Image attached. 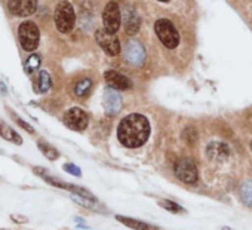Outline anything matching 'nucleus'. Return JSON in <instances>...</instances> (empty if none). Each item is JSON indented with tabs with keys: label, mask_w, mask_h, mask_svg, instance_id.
Segmentation results:
<instances>
[{
	"label": "nucleus",
	"mask_w": 252,
	"mask_h": 230,
	"mask_svg": "<svg viewBox=\"0 0 252 230\" xmlns=\"http://www.w3.org/2000/svg\"><path fill=\"white\" fill-rule=\"evenodd\" d=\"M18 37L20 43L26 51H34L39 46L40 40V32L39 27L33 21H24L18 29Z\"/></svg>",
	"instance_id": "obj_4"
},
{
	"label": "nucleus",
	"mask_w": 252,
	"mask_h": 230,
	"mask_svg": "<svg viewBox=\"0 0 252 230\" xmlns=\"http://www.w3.org/2000/svg\"><path fill=\"white\" fill-rule=\"evenodd\" d=\"M251 149H252V143H251Z\"/></svg>",
	"instance_id": "obj_28"
},
{
	"label": "nucleus",
	"mask_w": 252,
	"mask_h": 230,
	"mask_svg": "<svg viewBox=\"0 0 252 230\" xmlns=\"http://www.w3.org/2000/svg\"><path fill=\"white\" fill-rule=\"evenodd\" d=\"M240 196H242V200L245 202V205L252 208V181H246V183L242 186V189H240Z\"/></svg>",
	"instance_id": "obj_21"
},
{
	"label": "nucleus",
	"mask_w": 252,
	"mask_h": 230,
	"mask_svg": "<svg viewBox=\"0 0 252 230\" xmlns=\"http://www.w3.org/2000/svg\"><path fill=\"white\" fill-rule=\"evenodd\" d=\"M159 2H169V0H159Z\"/></svg>",
	"instance_id": "obj_27"
},
{
	"label": "nucleus",
	"mask_w": 252,
	"mask_h": 230,
	"mask_svg": "<svg viewBox=\"0 0 252 230\" xmlns=\"http://www.w3.org/2000/svg\"><path fill=\"white\" fill-rule=\"evenodd\" d=\"M14 118H15V122H17V124H18V125H20L21 128H24V130H26L27 132H30V134H33V132H34V130H33V127H32V125H29L27 122H24V121H23L21 118H17L15 114H14Z\"/></svg>",
	"instance_id": "obj_25"
},
{
	"label": "nucleus",
	"mask_w": 252,
	"mask_h": 230,
	"mask_svg": "<svg viewBox=\"0 0 252 230\" xmlns=\"http://www.w3.org/2000/svg\"><path fill=\"white\" fill-rule=\"evenodd\" d=\"M156 34L159 40L169 49H174L180 43V34L175 29V26L169 20H158L155 24Z\"/></svg>",
	"instance_id": "obj_3"
},
{
	"label": "nucleus",
	"mask_w": 252,
	"mask_h": 230,
	"mask_svg": "<svg viewBox=\"0 0 252 230\" xmlns=\"http://www.w3.org/2000/svg\"><path fill=\"white\" fill-rule=\"evenodd\" d=\"M183 138L189 143V144H191V143H194L196 140H197V134H196V130L194 128H187L184 132H183Z\"/></svg>",
	"instance_id": "obj_23"
},
{
	"label": "nucleus",
	"mask_w": 252,
	"mask_h": 230,
	"mask_svg": "<svg viewBox=\"0 0 252 230\" xmlns=\"http://www.w3.org/2000/svg\"><path fill=\"white\" fill-rule=\"evenodd\" d=\"M150 135V124L147 118H144L143 114H129L126 116L117 130V137L119 141L125 147H140L143 146Z\"/></svg>",
	"instance_id": "obj_1"
},
{
	"label": "nucleus",
	"mask_w": 252,
	"mask_h": 230,
	"mask_svg": "<svg viewBox=\"0 0 252 230\" xmlns=\"http://www.w3.org/2000/svg\"><path fill=\"white\" fill-rule=\"evenodd\" d=\"M40 57L37 55V54H32L27 60H26V63H24V70H26V73L27 74H33L39 67H40Z\"/></svg>",
	"instance_id": "obj_18"
},
{
	"label": "nucleus",
	"mask_w": 252,
	"mask_h": 230,
	"mask_svg": "<svg viewBox=\"0 0 252 230\" xmlns=\"http://www.w3.org/2000/svg\"><path fill=\"white\" fill-rule=\"evenodd\" d=\"M8 9L17 17H30L37 11V0H9Z\"/></svg>",
	"instance_id": "obj_9"
},
{
	"label": "nucleus",
	"mask_w": 252,
	"mask_h": 230,
	"mask_svg": "<svg viewBox=\"0 0 252 230\" xmlns=\"http://www.w3.org/2000/svg\"><path fill=\"white\" fill-rule=\"evenodd\" d=\"M95 39L98 42V45L105 51L107 55H117L120 52V43L117 40V37L113 33H108L105 29H99L95 33Z\"/></svg>",
	"instance_id": "obj_7"
},
{
	"label": "nucleus",
	"mask_w": 252,
	"mask_h": 230,
	"mask_svg": "<svg viewBox=\"0 0 252 230\" xmlns=\"http://www.w3.org/2000/svg\"><path fill=\"white\" fill-rule=\"evenodd\" d=\"M88 114L79 107H73L64 114V124L73 131H83L88 127Z\"/></svg>",
	"instance_id": "obj_5"
},
{
	"label": "nucleus",
	"mask_w": 252,
	"mask_h": 230,
	"mask_svg": "<svg viewBox=\"0 0 252 230\" xmlns=\"http://www.w3.org/2000/svg\"><path fill=\"white\" fill-rule=\"evenodd\" d=\"M91 89H92V82L89 79H83V80L77 82L74 86V92L77 97H86L91 92Z\"/></svg>",
	"instance_id": "obj_20"
},
{
	"label": "nucleus",
	"mask_w": 252,
	"mask_h": 230,
	"mask_svg": "<svg viewBox=\"0 0 252 230\" xmlns=\"http://www.w3.org/2000/svg\"><path fill=\"white\" fill-rule=\"evenodd\" d=\"M104 107L108 114H116L122 108V97L114 89H105L104 92Z\"/></svg>",
	"instance_id": "obj_14"
},
{
	"label": "nucleus",
	"mask_w": 252,
	"mask_h": 230,
	"mask_svg": "<svg viewBox=\"0 0 252 230\" xmlns=\"http://www.w3.org/2000/svg\"><path fill=\"white\" fill-rule=\"evenodd\" d=\"M123 27H125L126 34H129V36H134L140 32L141 18L137 14V11L131 6H128L123 11Z\"/></svg>",
	"instance_id": "obj_11"
},
{
	"label": "nucleus",
	"mask_w": 252,
	"mask_h": 230,
	"mask_svg": "<svg viewBox=\"0 0 252 230\" xmlns=\"http://www.w3.org/2000/svg\"><path fill=\"white\" fill-rule=\"evenodd\" d=\"M206 155H208V158L212 159V161H220V162H222V161H225V159L228 158L230 149H228L227 144H224V143H221V141H212V143H209L208 147H206Z\"/></svg>",
	"instance_id": "obj_13"
},
{
	"label": "nucleus",
	"mask_w": 252,
	"mask_h": 230,
	"mask_svg": "<svg viewBox=\"0 0 252 230\" xmlns=\"http://www.w3.org/2000/svg\"><path fill=\"white\" fill-rule=\"evenodd\" d=\"M159 205H160L162 208L171 211V212H184V209H183L178 203H175V202H172V200H160Z\"/></svg>",
	"instance_id": "obj_22"
},
{
	"label": "nucleus",
	"mask_w": 252,
	"mask_h": 230,
	"mask_svg": "<svg viewBox=\"0 0 252 230\" xmlns=\"http://www.w3.org/2000/svg\"><path fill=\"white\" fill-rule=\"evenodd\" d=\"M54 20L60 33H64V34L70 33L74 29V23H76V14H74L73 5L67 2V0L60 2L57 5Z\"/></svg>",
	"instance_id": "obj_2"
},
{
	"label": "nucleus",
	"mask_w": 252,
	"mask_h": 230,
	"mask_svg": "<svg viewBox=\"0 0 252 230\" xmlns=\"http://www.w3.org/2000/svg\"><path fill=\"white\" fill-rule=\"evenodd\" d=\"M37 147H39V150L49 159V161H55V159H58L60 158V152L54 147V146H51L49 143H46V141H39L37 143Z\"/></svg>",
	"instance_id": "obj_17"
},
{
	"label": "nucleus",
	"mask_w": 252,
	"mask_h": 230,
	"mask_svg": "<svg viewBox=\"0 0 252 230\" xmlns=\"http://www.w3.org/2000/svg\"><path fill=\"white\" fill-rule=\"evenodd\" d=\"M0 95H8V88L3 82H0Z\"/></svg>",
	"instance_id": "obj_26"
},
{
	"label": "nucleus",
	"mask_w": 252,
	"mask_h": 230,
	"mask_svg": "<svg viewBox=\"0 0 252 230\" xmlns=\"http://www.w3.org/2000/svg\"><path fill=\"white\" fill-rule=\"evenodd\" d=\"M175 175L181 180V181H184V183H189V184H191V183H196V180H197V168H196V165L190 161V159H187V158H184V159H180L177 164H175Z\"/></svg>",
	"instance_id": "obj_8"
},
{
	"label": "nucleus",
	"mask_w": 252,
	"mask_h": 230,
	"mask_svg": "<svg viewBox=\"0 0 252 230\" xmlns=\"http://www.w3.org/2000/svg\"><path fill=\"white\" fill-rule=\"evenodd\" d=\"M116 220L123 223L125 226H128L131 229H135V230H159L158 227H153L147 223H143L140 220H135V218H129V217H122V215H116Z\"/></svg>",
	"instance_id": "obj_15"
},
{
	"label": "nucleus",
	"mask_w": 252,
	"mask_h": 230,
	"mask_svg": "<svg viewBox=\"0 0 252 230\" xmlns=\"http://www.w3.org/2000/svg\"><path fill=\"white\" fill-rule=\"evenodd\" d=\"M105 82L108 83V86H111L113 89H119V91H126V89H131L132 88V82L126 77L122 73H117L114 70L105 71L104 74Z\"/></svg>",
	"instance_id": "obj_12"
},
{
	"label": "nucleus",
	"mask_w": 252,
	"mask_h": 230,
	"mask_svg": "<svg viewBox=\"0 0 252 230\" xmlns=\"http://www.w3.org/2000/svg\"><path fill=\"white\" fill-rule=\"evenodd\" d=\"M125 57L129 64L141 66L146 60V49H144L143 43H140L138 40H129L125 48Z\"/></svg>",
	"instance_id": "obj_10"
},
{
	"label": "nucleus",
	"mask_w": 252,
	"mask_h": 230,
	"mask_svg": "<svg viewBox=\"0 0 252 230\" xmlns=\"http://www.w3.org/2000/svg\"><path fill=\"white\" fill-rule=\"evenodd\" d=\"M0 137H2L3 140H8V141L17 144V146L23 144V137L15 130L8 127L6 124H0Z\"/></svg>",
	"instance_id": "obj_16"
},
{
	"label": "nucleus",
	"mask_w": 252,
	"mask_h": 230,
	"mask_svg": "<svg viewBox=\"0 0 252 230\" xmlns=\"http://www.w3.org/2000/svg\"><path fill=\"white\" fill-rule=\"evenodd\" d=\"M52 85V80H51V76L48 71L42 70L39 73V77H37V91L39 92H48L49 88Z\"/></svg>",
	"instance_id": "obj_19"
},
{
	"label": "nucleus",
	"mask_w": 252,
	"mask_h": 230,
	"mask_svg": "<svg viewBox=\"0 0 252 230\" xmlns=\"http://www.w3.org/2000/svg\"><path fill=\"white\" fill-rule=\"evenodd\" d=\"M120 9L119 5L116 2H110L107 3L104 12H102V23H104V29L108 33H116L120 29Z\"/></svg>",
	"instance_id": "obj_6"
},
{
	"label": "nucleus",
	"mask_w": 252,
	"mask_h": 230,
	"mask_svg": "<svg viewBox=\"0 0 252 230\" xmlns=\"http://www.w3.org/2000/svg\"><path fill=\"white\" fill-rule=\"evenodd\" d=\"M64 171L71 174V175H76V177H80L82 175V171L74 165V164H65L64 165Z\"/></svg>",
	"instance_id": "obj_24"
}]
</instances>
